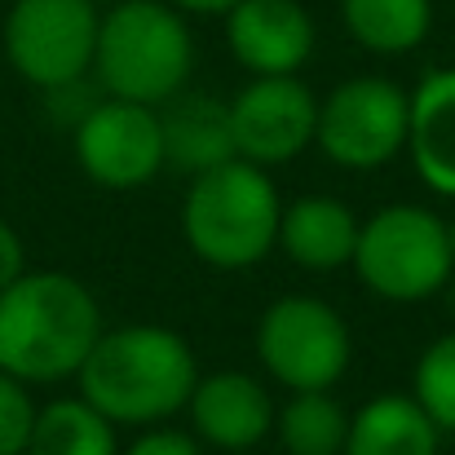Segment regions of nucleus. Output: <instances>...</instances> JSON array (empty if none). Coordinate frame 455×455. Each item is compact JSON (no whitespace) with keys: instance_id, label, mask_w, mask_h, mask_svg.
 Masks as SVG:
<instances>
[{"instance_id":"1","label":"nucleus","mask_w":455,"mask_h":455,"mask_svg":"<svg viewBox=\"0 0 455 455\" xmlns=\"http://www.w3.org/2000/svg\"><path fill=\"white\" fill-rule=\"evenodd\" d=\"M199 380L190 340L159 323L107 327L76 371L80 398L98 407L116 429H151L186 411Z\"/></svg>"},{"instance_id":"2","label":"nucleus","mask_w":455,"mask_h":455,"mask_svg":"<svg viewBox=\"0 0 455 455\" xmlns=\"http://www.w3.org/2000/svg\"><path fill=\"white\" fill-rule=\"evenodd\" d=\"M102 331L89 283L62 270H22L0 292V371L31 389L76 380Z\"/></svg>"},{"instance_id":"3","label":"nucleus","mask_w":455,"mask_h":455,"mask_svg":"<svg viewBox=\"0 0 455 455\" xmlns=\"http://www.w3.org/2000/svg\"><path fill=\"white\" fill-rule=\"evenodd\" d=\"M283 195L270 168L230 159L186 181L181 239L208 270H252L279 248Z\"/></svg>"},{"instance_id":"4","label":"nucleus","mask_w":455,"mask_h":455,"mask_svg":"<svg viewBox=\"0 0 455 455\" xmlns=\"http://www.w3.org/2000/svg\"><path fill=\"white\" fill-rule=\"evenodd\" d=\"M195 71V36L181 9L168 0H116L102 9L98 49H93V84L107 98L164 107L181 89H190Z\"/></svg>"},{"instance_id":"5","label":"nucleus","mask_w":455,"mask_h":455,"mask_svg":"<svg viewBox=\"0 0 455 455\" xmlns=\"http://www.w3.org/2000/svg\"><path fill=\"white\" fill-rule=\"evenodd\" d=\"M358 283L389 305H416L438 297L455 275L451 226L420 204H389L358 226L354 248Z\"/></svg>"},{"instance_id":"6","label":"nucleus","mask_w":455,"mask_h":455,"mask_svg":"<svg viewBox=\"0 0 455 455\" xmlns=\"http://www.w3.org/2000/svg\"><path fill=\"white\" fill-rule=\"evenodd\" d=\"M257 358L261 371L288 394L336 389L349 371L354 336L336 305L309 292H288L266 305L257 323Z\"/></svg>"},{"instance_id":"7","label":"nucleus","mask_w":455,"mask_h":455,"mask_svg":"<svg viewBox=\"0 0 455 455\" xmlns=\"http://www.w3.org/2000/svg\"><path fill=\"white\" fill-rule=\"evenodd\" d=\"M98 22V0H13L0 22V44L9 67L49 93L93 76Z\"/></svg>"},{"instance_id":"8","label":"nucleus","mask_w":455,"mask_h":455,"mask_svg":"<svg viewBox=\"0 0 455 455\" xmlns=\"http://www.w3.org/2000/svg\"><path fill=\"white\" fill-rule=\"evenodd\" d=\"M411 93L389 76H349L318 98L314 147L336 168L371 172L407 151Z\"/></svg>"},{"instance_id":"9","label":"nucleus","mask_w":455,"mask_h":455,"mask_svg":"<svg viewBox=\"0 0 455 455\" xmlns=\"http://www.w3.org/2000/svg\"><path fill=\"white\" fill-rule=\"evenodd\" d=\"M71 151L80 172L102 190H142L164 172L159 111L142 102L98 98L93 111L71 129Z\"/></svg>"},{"instance_id":"10","label":"nucleus","mask_w":455,"mask_h":455,"mask_svg":"<svg viewBox=\"0 0 455 455\" xmlns=\"http://www.w3.org/2000/svg\"><path fill=\"white\" fill-rule=\"evenodd\" d=\"M318 98L301 76H252L230 98L235 155L257 168L292 164L314 147Z\"/></svg>"},{"instance_id":"11","label":"nucleus","mask_w":455,"mask_h":455,"mask_svg":"<svg viewBox=\"0 0 455 455\" xmlns=\"http://www.w3.org/2000/svg\"><path fill=\"white\" fill-rule=\"evenodd\" d=\"M186 416H190V434L212 447V451H257L270 434H275V394L266 389V380H257L252 371H235V367H221V371H199L195 389H190V403H186Z\"/></svg>"},{"instance_id":"12","label":"nucleus","mask_w":455,"mask_h":455,"mask_svg":"<svg viewBox=\"0 0 455 455\" xmlns=\"http://www.w3.org/2000/svg\"><path fill=\"white\" fill-rule=\"evenodd\" d=\"M221 31L248 76H301L318 44L314 13L301 0H239L221 13Z\"/></svg>"},{"instance_id":"13","label":"nucleus","mask_w":455,"mask_h":455,"mask_svg":"<svg viewBox=\"0 0 455 455\" xmlns=\"http://www.w3.org/2000/svg\"><path fill=\"white\" fill-rule=\"evenodd\" d=\"M155 111H159V133H164V168L181 172L186 181L208 172V168H221V164L239 159L226 98L181 89L177 98H168Z\"/></svg>"},{"instance_id":"14","label":"nucleus","mask_w":455,"mask_h":455,"mask_svg":"<svg viewBox=\"0 0 455 455\" xmlns=\"http://www.w3.org/2000/svg\"><path fill=\"white\" fill-rule=\"evenodd\" d=\"M358 217L336 195H297L279 212V252L309 275H331L354 261Z\"/></svg>"},{"instance_id":"15","label":"nucleus","mask_w":455,"mask_h":455,"mask_svg":"<svg viewBox=\"0 0 455 455\" xmlns=\"http://www.w3.org/2000/svg\"><path fill=\"white\" fill-rule=\"evenodd\" d=\"M411 93L407 116V155L416 177L443 195L455 199V67L425 71Z\"/></svg>"},{"instance_id":"16","label":"nucleus","mask_w":455,"mask_h":455,"mask_svg":"<svg viewBox=\"0 0 455 455\" xmlns=\"http://www.w3.org/2000/svg\"><path fill=\"white\" fill-rule=\"evenodd\" d=\"M443 429L411 394H376L349 411V434L340 455H438Z\"/></svg>"},{"instance_id":"17","label":"nucleus","mask_w":455,"mask_h":455,"mask_svg":"<svg viewBox=\"0 0 455 455\" xmlns=\"http://www.w3.org/2000/svg\"><path fill=\"white\" fill-rule=\"evenodd\" d=\"M349 40L376 58L416 53L434 31V0H340Z\"/></svg>"},{"instance_id":"18","label":"nucleus","mask_w":455,"mask_h":455,"mask_svg":"<svg viewBox=\"0 0 455 455\" xmlns=\"http://www.w3.org/2000/svg\"><path fill=\"white\" fill-rule=\"evenodd\" d=\"M27 455H120V438L116 425L76 394V398H53L36 411Z\"/></svg>"},{"instance_id":"19","label":"nucleus","mask_w":455,"mask_h":455,"mask_svg":"<svg viewBox=\"0 0 455 455\" xmlns=\"http://www.w3.org/2000/svg\"><path fill=\"white\" fill-rule=\"evenodd\" d=\"M275 434L288 455H340L349 434V407L336 398V389H305L279 407Z\"/></svg>"},{"instance_id":"20","label":"nucleus","mask_w":455,"mask_h":455,"mask_svg":"<svg viewBox=\"0 0 455 455\" xmlns=\"http://www.w3.org/2000/svg\"><path fill=\"white\" fill-rule=\"evenodd\" d=\"M411 398L429 411V420L443 434H455V331H443L438 340H429L425 354L416 358Z\"/></svg>"},{"instance_id":"21","label":"nucleus","mask_w":455,"mask_h":455,"mask_svg":"<svg viewBox=\"0 0 455 455\" xmlns=\"http://www.w3.org/2000/svg\"><path fill=\"white\" fill-rule=\"evenodd\" d=\"M36 398L31 385L13 380L9 371H0V455H27L31 429H36Z\"/></svg>"},{"instance_id":"22","label":"nucleus","mask_w":455,"mask_h":455,"mask_svg":"<svg viewBox=\"0 0 455 455\" xmlns=\"http://www.w3.org/2000/svg\"><path fill=\"white\" fill-rule=\"evenodd\" d=\"M120 455H204V443L190 429H172V425H151L142 429Z\"/></svg>"},{"instance_id":"23","label":"nucleus","mask_w":455,"mask_h":455,"mask_svg":"<svg viewBox=\"0 0 455 455\" xmlns=\"http://www.w3.org/2000/svg\"><path fill=\"white\" fill-rule=\"evenodd\" d=\"M27 270V248H22V239H18V230L0 217V292L18 279Z\"/></svg>"},{"instance_id":"24","label":"nucleus","mask_w":455,"mask_h":455,"mask_svg":"<svg viewBox=\"0 0 455 455\" xmlns=\"http://www.w3.org/2000/svg\"><path fill=\"white\" fill-rule=\"evenodd\" d=\"M172 9H181V13H199V18H221L226 9H235L239 0H168Z\"/></svg>"},{"instance_id":"25","label":"nucleus","mask_w":455,"mask_h":455,"mask_svg":"<svg viewBox=\"0 0 455 455\" xmlns=\"http://www.w3.org/2000/svg\"><path fill=\"white\" fill-rule=\"evenodd\" d=\"M447 226H451V252H455V217H451V221H447Z\"/></svg>"}]
</instances>
